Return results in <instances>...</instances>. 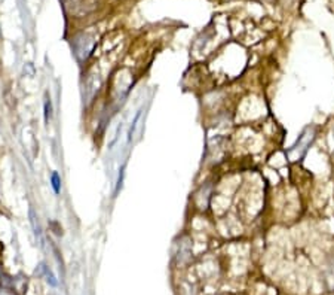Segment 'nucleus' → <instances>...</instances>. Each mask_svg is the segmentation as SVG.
<instances>
[{"label": "nucleus", "mask_w": 334, "mask_h": 295, "mask_svg": "<svg viewBox=\"0 0 334 295\" xmlns=\"http://www.w3.org/2000/svg\"><path fill=\"white\" fill-rule=\"evenodd\" d=\"M51 111H52L51 100H49L48 95H46V98H45V121H46V122H48V119H49V117H51Z\"/></svg>", "instance_id": "7"}, {"label": "nucleus", "mask_w": 334, "mask_h": 295, "mask_svg": "<svg viewBox=\"0 0 334 295\" xmlns=\"http://www.w3.org/2000/svg\"><path fill=\"white\" fill-rule=\"evenodd\" d=\"M122 182H124V167L121 169V175H119V179H118V186H116V194L119 192V188L122 186Z\"/></svg>", "instance_id": "8"}, {"label": "nucleus", "mask_w": 334, "mask_h": 295, "mask_svg": "<svg viewBox=\"0 0 334 295\" xmlns=\"http://www.w3.org/2000/svg\"><path fill=\"white\" fill-rule=\"evenodd\" d=\"M28 216H30V224H31V228H33V233H34V237H36V240L39 241V244L42 246H45V240H43V234H42V228H40V224H39V221H37V215H36V212H34V209L33 207H30V210H28Z\"/></svg>", "instance_id": "2"}, {"label": "nucleus", "mask_w": 334, "mask_h": 295, "mask_svg": "<svg viewBox=\"0 0 334 295\" xmlns=\"http://www.w3.org/2000/svg\"><path fill=\"white\" fill-rule=\"evenodd\" d=\"M325 283L328 291H334V255L330 258L325 270Z\"/></svg>", "instance_id": "3"}, {"label": "nucleus", "mask_w": 334, "mask_h": 295, "mask_svg": "<svg viewBox=\"0 0 334 295\" xmlns=\"http://www.w3.org/2000/svg\"><path fill=\"white\" fill-rule=\"evenodd\" d=\"M140 115H141V111H138V112H137V115H135L134 121L131 122V127H129V131H128V142H131V140H132V136H134V131H135V128H137V122H138V119H140Z\"/></svg>", "instance_id": "6"}, {"label": "nucleus", "mask_w": 334, "mask_h": 295, "mask_svg": "<svg viewBox=\"0 0 334 295\" xmlns=\"http://www.w3.org/2000/svg\"><path fill=\"white\" fill-rule=\"evenodd\" d=\"M330 146H331V151L334 154V125H333V128L330 131Z\"/></svg>", "instance_id": "9"}, {"label": "nucleus", "mask_w": 334, "mask_h": 295, "mask_svg": "<svg viewBox=\"0 0 334 295\" xmlns=\"http://www.w3.org/2000/svg\"><path fill=\"white\" fill-rule=\"evenodd\" d=\"M0 295H14L12 292L6 291V289H0Z\"/></svg>", "instance_id": "10"}, {"label": "nucleus", "mask_w": 334, "mask_h": 295, "mask_svg": "<svg viewBox=\"0 0 334 295\" xmlns=\"http://www.w3.org/2000/svg\"><path fill=\"white\" fill-rule=\"evenodd\" d=\"M51 183H52V188H53L55 194H60V191H61V179H60V175L57 172H53L51 175Z\"/></svg>", "instance_id": "5"}, {"label": "nucleus", "mask_w": 334, "mask_h": 295, "mask_svg": "<svg viewBox=\"0 0 334 295\" xmlns=\"http://www.w3.org/2000/svg\"><path fill=\"white\" fill-rule=\"evenodd\" d=\"M315 139H316V127L313 124L306 125L302 130V133L299 134V137L296 139V142L288 148V151H287L288 161H291V163L302 161L305 158V155L308 154L309 148Z\"/></svg>", "instance_id": "1"}, {"label": "nucleus", "mask_w": 334, "mask_h": 295, "mask_svg": "<svg viewBox=\"0 0 334 295\" xmlns=\"http://www.w3.org/2000/svg\"><path fill=\"white\" fill-rule=\"evenodd\" d=\"M37 273L40 274V276H43L45 277V280L49 283V285H52V286H57V279H55V276H53V273L49 270V267H46L45 264H40L39 266V268H37Z\"/></svg>", "instance_id": "4"}]
</instances>
